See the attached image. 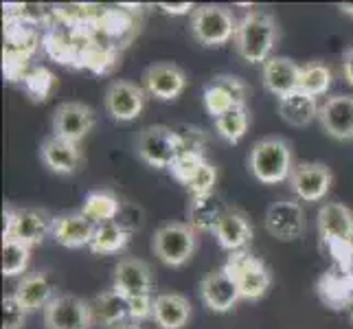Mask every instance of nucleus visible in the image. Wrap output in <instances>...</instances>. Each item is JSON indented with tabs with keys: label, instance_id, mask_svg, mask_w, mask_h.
I'll return each instance as SVG.
<instances>
[{
	"label": "nucleus",
	"instance_id": "f257e3e1",
	"mask_svg": "<svg viewBox=\"0 0 353 329\" xmlns=\"http://www.w3.org/2000/svg\"><path fill=\"white\" fill-rule=\"evenodd\" d=\"M279 22L272 14L265 11H250L237 22L235 31V51L248 64H265L272 57V51L279 42Z\"/></svg>",
	"mask_w": 353,
	"mask_h": 329
},
{
	"label": "nucleus",
	"instance_id": "f03ea898",
	"mask_svg": "<svg viewBox=\"0 0 353 329\" xmlns=\"http://www.w3.org/2000/svg\"><path fill=\"white\" fill-rule=\"evenodd\" d=\"M250 174L263 185H279L294 172V154L290 143L279 137H265L252 145L248 156Z\"/></svg>",
	"mask_w": 353,
	"mask_h": 329
},
{
	"label": "nucleus",
	"instance_id": "7ed1b4c3",
	"mask_svg": "<svg viewBox=\"0 0 353 329\" xmlns=\"http://www.w3.org/2000/svg\"><path fill=\"white\" fill-rule=\"evenodd\" d=\"M224 270L235 281L241 299L246 301H259L268 295L272 283L270 268L265 266L263 259L254 257L248 250L230 252L224 263Z\"/></svg>",
	"mask_w": 353,
	"mask_h": 329
},
{
	"label": "nucleus",
	"instance_id": "20e7f679",
	"mask_svg": "<svg viewBox=\"0 0 353 329\" xmlns=\"http://www.w3.org/2000/svg\"><path fill=\"white\" fill-rule=\"evenodd\" d=\"M198 246L196 230L189 222H169L156 228L152 237V250L158 259L169 268L185 266Z\"/></svg>",
	"mask_w": 353,
	"mask_h": 329
},
{
	"label": "nucleus",
	"instance_id": "39448f33",
	"mask_svg": "<svg viewBox=\"0 0 353 329\" xmlns=\"http://www.w3.org/2000/svg\"><path fill=\"white\" fill-rule=\"evenodd\" d=\"M237 20L222 5H200L191 14V33L202 46H224L235 38Z\"/></svg>",
	"mask_w": 353,
	"mask_h": 329
},
{
	"label": "nucleus",
	"instance_id": "423d86ee",
	"mask_svg": "<svg viewBox=\"0 0 353 329\" xmlns=\"http://www.w3.org/2000/svg\"><path fill=\"white\" fill-rule=\"evenodd\" d=\"M137 150H139V156L150 167L169 169L176 163V158L182 154V141L178 137L176 128L150 126L139 134Z\"/></svg>",
	"mask_w": 353,
	"mask_h": 329
},
{
	"label": "nucleus",
	"instance_id": "0eeeda50",
	"mask_svg": "<svg viewBox=\"0 0 353 329\" xmlns=\"http://www.w3.org/2000/svg\"><path fill=\"white\" fill-rule=\"evenodd\" d=\"M5 230L3 239L11 237L18 239L27 246L42 243L44 237L51 235L53 230V215H48L44 209H5Z\"/></svg>",
	"mask_w": 353,
	"mask_h": 329
},
{
	"label": "nucleus",
	"instance_id": "6e6552de",
	"mask_svg": "<svg viewBox=\"0 0 353 329\" xmlns=\"http://www.w3.org/2000/svg\"><path fill=\"white\" fill-rule=\"evenodd\" d=\"M248 86L235 75H217L202 90V103L213 119L222 117L235 108H246Z\"/></svg>",
	"mask_w": 353,
	"mask_h": 329
},
{
	"label": "nucleus",
	"instance_id": "1a4fd4ad",
	"mask_svg": "<svg viewBox=\"0 0 353 329\" xmlns=\"http://www.w3.org/2000/svg\"><path fill=\"white\" fill-rule=\"evenodd\" d=\"M46 329H90L94 325L90 301L75 295H57L44 308Z\"/></svg>",
	"mask_w": 353,
	"mask_h": 329
},
{
	"label": "nucleus",
	"instance_id": "9d476101",
	"mask_svg": "<svg viewBox=\"0 0 353 329\" xmlns=\"http://www.w3.org/2000/svg\"><path fill=\"white\" fill-rule=\"evenodd\" d=\"M105 110L119 123H130V121L139 119L145 108V90L139 83L128 79L112 81L105 90Z\"/></svg>",
	"mask_w": 353,
	"mask_h": 329
},
{
	"label": "nucleus",
	"instance_id": "9b49d317",
	"mask_svg": "<svg viewBox=\"0 0 353 329\" xmlns=\"http://www.w3.org/2000/svg\"><path fill=\"white\" fill-rule=\"evenodd\" d=\"M334 174L323 163H299L290 176V187L303 202H319L332 189Z\"/></svg>",
	"mask_w": 353,
	"mask_h": 329
},
{
	"label": "nucleus",
	"instance_id": "f8f14e48",
	"mask_svg": "<svg viewBox=\"0 0 353 329\" xmlns=\"http://www.w3.org/2000/svg\"><path fill=\"white\" fill-rule=\"evenodd\" d=\"M51 126H53L55 137L72 141V143H81L94 126V112L90 110V106L81 101L59 103L53 112Z\"/></svg>",
	"mask_w": 353,
	"mask_h": 329
},
{
	"label": "nucleus",
	"instance_id": "ddd939ff",
	"mask_svg": "<svg viewBox=\"0 0 353 329\" xmlns=\"http://www.w3.org/2000/svg\"><path fill=\"white\" fill-rule=\"evenodd\" d=\"M112 288L128 301L137 297H150L154 288L152 268L139 257H123L112 270Z\"/></svg>",
	"mask_w": 353,
	"mask_h": 329
},
{
	"label": "nucleus",
	"instance_id": "4468645a",
	"mask_svg": "<svg viewBox=\"0 0 353 329\" xmlns=\"http://www.w3.org/2000/svg\"><path fill=\"white\" fill-rule=\"evenodd\" d=\"M265 228L272 237L281 241H294L305 233V213L294 200H279L268 206Z\"/></svg>",
	"mask_w": 353,
	"mask_h": 329
},
{
	"label": "nucleus",
	"instance_id": "2eb2a0df",
	"mask_svg": "<svg viewBox=\"0 0 353 329\" xmlns=\"http://www.w3.org/2000/svg\"><path fill=\"white\" fill-rule=\"evenodd\" d=\"M145 92L161 101H174L187 88V75L174 62H156L143 72Z\"/></svg>",
	"mask_w": 353,
	"mask_h": 329
},
{
	"label": "nucleus",
	"instance_id": "dca6fc26",
	"mask_svg": "<svg viewBox=\"0 0 353 329\" xmlns=\"http://www.w3.org/2000/svg\"><path fill=\"white\" fill-rule=\"evenodd\" d=\"M200 299L211 312L226 314L237 306L241 295H239L235 281L230 279V275L224 270V268H220V270H213L202 277Z\"/></svg>",
	"mask_w": 353,
	"mask_h": 329
},
{
	"label": "nucleus",
	"instance_id": "f3484780",
	"mask_svg": "<svg viewBox=\"0 0 353 329\" xmlns=\"http://www.w3.org/2000/svg\"><path fill=\"white\" fill-rule=\"evenodd\" d=\"M319 121L323 130L336 141L353 139V97L351 94H334L321 103Z\"/></svg>",
	"mask_w": 353,
	"mask_h": 329
},
{
	"label": "nucleus",
	"instance_id": "a211bd4d",
	"mask_svg": "<svg viewBox=\"0 0 353 329\" xmlns=\"http://www.w3.org/2000/svg\"><path fill=\"white\" fill-rule=\"evenodd\" d=\"M319 233L327 246L353 239V211L347 204L325 202L319 211Z\"/></svg>",
	"mask_w": 353,
	"mask_h": 329
},
{
	"label": "nucleus",
	"instance_id": "6ab92c4d",
	"mask_svg": "<svg viewBox=\"0 0 353 329\" xmlns=\"http://www.w3.org/2000/svg\"><path fill=\"white\" fill-rule=\"evenodd\" d=\"M213 235L222 250L239 252L246 250V246L252 241V224L243 211L226 209L224 215L220 217V222H217Z\"/></svg>",
	"mask_w": 353,
	"mask_h": 329
},
{
	"label": "nucleus",
	"instance_id": "aec40b11",
	"mask_svg": "<svg viewBox=\"0 0 353 329\" xmlns=\"http://www.w3.org/2000/svg\"><path fill=\"white\" fill-rule=\"evenodd\" d=\"M97 224L79 213H62L53 219V230L51 237L64 248H83L90 246V241L94 237Z\"/></svg>",
	"mask_w": 353,
	"mask_h": 329
},
{
	"label": "nucleus",
	"instance_id": "412c9836",
	"mask_svg": "<svg viewBox=\"0 0 353 329\" xmlns=\"http://www.w3.org/2000/svg\"><path fill=\"white\" fill-rule=\"evenodd\" d=\"M40 156H42V163L51 169L53 174H59V176L75 174L81 165V158H83L79 143L59 139L55 134L42 141Z\"/></svg>",
	"mask_w": 353,
	"mask_h": 329
},
{
	"label": "nucleus",
	"instance_id": "4be33fe9",
	"mask_svg": "<svg viewBox=\"0 0 353 329\" xmlns=\"http://www.w3.org/2000/svg\"><path fill=\"white\" fill-rule=\"evenodd\" d=\"M263 86L265 90H270L276 94L279 99L290 92L299 90V77H301V66L290 57L274 55L270 57L261 68Z\"/></svg>",
	"mask_w": 353,
	"mask_h": 329
},
{
	"label": "nucleus",
	"instance_id": "5701e85b",
	"mask_svg": "<svg viewBox=\"0 0 353 329\" xmlns=\"http://www.w3.org/2000/svg\"><path fill=\"white\" fill-rule=\"evenodd\" d=\"M193 308L187 297L176 292H163L154 297V323L161 329H185L191 321Z\"/></svg>",
	"mask_w": 353,
	"mask_h": 329
},
{
	"label": "nucleus",
	"instance_id": "b1692460",
	"mask_svg": "<svg viewBox=\"0 0 353 329\" xmlns=\"http://www.w3.org/2000/svg\"><path fill=\"white\" fill-rule=\"evenodd\" d=\"M134 5H119V9H101L97 14L94 20V33L97 38H101L103 42L117 46L119 42L128 40L130 42V31H134V20L130 16V11Z\"/></svg>",
	"mask_w": 353,
	"mask_h": 329
},
{
	"label": "nucleus",
	"instance_id": "393cba45",
	"mask_svg": "<svg viewBox=\"0 0 353 329\" xmlns=\"http://www.w3.org/2000/svg\"><path fill=\"white\" fill-rule=\"evenodd\" d=\"M20 306L27 310V314H33L48 306L53 301V283L46 272H31L20 279V283L14 292Z\"/></svg>",
	"mask_w": 353,
	"mask_h": 329
},
{
	"label": "nucleus",
	"instance_id": "a878e982",
	"mask_svg": "<svg viewBox=\"0 0 353 329\" xmlns=\"http://www.w3.org/2000/svg\"><path fill=\"white\" fill-rule=\"evenodd\" d=\"M319 99L303 90H294L279 99V114L292 128H305L319 119Z\"/></svg>",
	"mask_w": 353,
	"mask_h": 329
},
{
	"label": "nucleus",
	"instance_id": "bb28decb",
	"mask_svg": "<svg viewBox=\"0 0 353 329\" xmlns=\"http://www.w3.org/2000/svg\"><path fill=\"white\" fill-rule=\"evenodd\" d=\"M90 310H92L94 325H108L112 329L114 325L130 321V301L114 288L103 290L101 295H97L90 301Z\"/></svg>",
	"mask_w": 353,
	"mask_h": 329
},
{
	"label": "nucleus",
	"instance_id": "cd10ccee",
	"mask_svg": "<svg viewBox=\"0 0 353 329\" xmlns=\"http://www.w3.org/2000/svg\"><path fill=\"white\" fill-rule=\"evenodd\" d=\"M224 206L220 202V198L211 193V196H200V198H191L189 202V224L193 226V230H215L220 217L224 215Z\"/></svg>",
	"mask_w": 353,
	"mask_h": 329
},
{
	"label": "nucleus",
	"instance_id": "c85d7f7f",
	"mask_svg": "<svg viewBox=\"0 0 353 329\" xmlns=\"http://www.w3.org/2000/svg\"><path fill=\"white\" fill-rule=\"evenodd\" d=\"M119 211H121V200L112 191H105V189L90 191L81 204V213L97 226L105 222H114Z\"/></svg>",
	"mask_w": 353,
	"mask_h": 329
},
{
	"label": "nucleus",
	"instance_id": "c756f323",
	"mask_svg": "<svg viewBox=\"0 0 353 329\" xmlns=\"http://www.w3.org/2000/svg\"><path fill=\"white\" fill-rule=\"evenodd\" d=\"M128 241H130V230L114 219V222H105L97 226L94 237L88 248L94 255H112V252L123 250L128 246Z\"/></svg>",
	"mask_w": 353,
	"mask_h": 329
},
{
	"label": "nucleus",
	"instance_id": "7c9ffc66",
	"mask_svg": "<svg viewBox=\"0 0 353 329\" xmlns=\"http://www.w3.org/2000/svg\"><path fill=\"white\" fill-rule=\"evenodd\" d=\"M332 81H334V72L325 62H310L305 66H301L299 90L316 97V99L330 90Z\"/></svg>",
	"mask_w": 353,
	"mask_h": 329
},
{
	"label": "nucleus",
	"instance_id": "2f4dec72",
	"mask_svg": "<svg viewBox=\"0 0 353 329\" xmlns=\"http://www.w3.org/2000/svg\"><path fill=\"white\" fill-rule=\"evenodd\" d=\"M213 121H215L217 134H220L226 143L237 145L243 137H246L248 126H250V114H248V108H235Z\"/></svg>",
	"mask_w": 353,
	"mask_h": 329
},
{
	"label": "nucleus",
	"instance_id": "473e14b6",
	"mask_svg": "<svg viewBox=\"0 0 353 329\" xmlns=\"http://www.w3.org/2000/svg\"><path fill=\"white\" fill-rule=\"evenodd\" d=\"M31 261V246L18 239H3V275L5 277H18L27 272Z\"/></svg>",
	"mask_w": 353,
	"mask_h": 329
},
{
	"label": "nucleus",
	"instance_id": "72a5a7b5",
	"mask_svg": "<svg viewBox=\"0 0 353 329\" xmlns=\"http://www.w3.org/2000/svg\"><path fill=\"white\" fill-rule=\"evenodd\" d=\"M22 83L33 101H46L55 88V75L46 66H33L24 75Z\"/></svg>",
	"mask_w": 353,
	"mask_h": 329
},
{
	"label": "nucleus",
	"instance_id": "f704fd0d",
	"mask_svg": "<svg viewBox=\"0 0 353 329\" xmlns=\"http://www.w3.org/2000/svg\"><path fill=\"white\" fill-rule=\"evenodd\" d=\"M206 163V158L204 154L200 152H182L178 158H176V163L169 167V172H172V176L180 182V185H189V182L198 176V172L204 167Z\"/></svg>",
	"mask_w": 353,
	"mask_h": 329
},
{
	"label": "nucleus",
	"instance_id": "c9c22d12",
	"mask_svg": "<svg viewBox=\"0 0 353 329\" xmlns=\"http://www.w3.org/2000/svg\"><path fill=\"white\" fill-rule=\"evenodd\" d=\"M215 182H217V172H215V167L206 161L204 167L198 172V176L193 178L187 189L191 193V198H200V196H211V193H215Z\"/></svg>",
	"mask_w": 353,
	"mask_h": 329
},
{
	"label": "nucleus",
	"instance_id": "e433bc0d",
	"mask_svg": "<svg viewBox=\"0 0 353 329\" xmlns=\"http://www.w3.org/2000/svg\"><path fill=\"white\" fill-rule=\"evenodd\" d=\"M27 321V310H24L14 295L3 299V329H22Z\"/></svg>",
	"mask_w": 353,
	"mask_h": 329
},
{
	"label": "nucleus",
	"instance_id": "4c0bfd02",
	"mask_svg": "<svg viewBox=\"0 0 353 329\" xmlns=\"http://www.w3.org/2000/svg\"><path fill=\"white\" fill-rule=\"evenodd\" d=\"M178 130V137L182 141V152H200L204 154L206 148V137L204 132L196 126H180Z\"/></svg>",
	"mask_w": 353,
	"mask_h": 329
},
{
	"label": "nucleus",
	"instance_id": "58836bf2",
	"mask_svg": "<svg viewBox=\"0 0 353 329\" xmlns=\"http://www.w3.org/2000/svg\"><path fill=\"white\" fill-rule=\"evenodd\" d=\"M154 316V297H137L130 299V321L141 323L145 319Z\"/></svg>",
	"mask_w": 353,
	"mask_h": 329
},
{
	"label": "nucleus",
	"instance_id": "ea45409f",
	"mask_svg": "<svg viewBox=\"0 0 353 329\" xmlns=\"http://www.w3.org/2000/svg\"><path fill=\"white\" fill-rule=\"evenodd\" d=\"M332 255L336 263L340 266V270L343 272H349V268L353 263V241H343V243H334V246H330Z\"/></svg>",
	"mask_w": 353,
	"mask_h": 329
},
{
	"label": "nucleus",
	"instance_id": "a19ab883",
	"mask_svg": "<svg viewBox=\"0 0 353 329\" xmlns=\"http://www.w3.org/2000/svg\"><path fill=\"white\" fill-rule=\"evenodd\" d=\"M163 9V14H167V16H191L193 11H196V5L193 3H182V5H172V3H161L158 5Z\"/></svg>",
	"mask_w": 353,
	"mask_h": 329
},
{
	"label": "nucleus",
	"instance_id": "79ce46f5",
	"mask_svg": "<svg viewBox=\"0 0 353 329\" xmlns=\"http://www.w3.org/2000/svg\"><path fill=\"white\" fill-rule=\"evenodd\" d=\"M343 77L353 86V44L343 53Z\"/></svg>",
	"mask_w": 353,
	"mask_h": 329
},
{
	"label": "nucleus",
	"instance_id": "37998d69",
	"mask_svg": "<svg viewBox=\"0 0 353 329\" xmlns=\"http://www.w3.org/2000/svg\"><path fill=\"white\" fill-rule=\"evenodd\" d=\"M338 11H340V14L349 16V18H353V3H340L338 5Z\"/></svg>",
	"mask_w": 353,
	"mask_h": 329
},
{
	"label": "nucleus",
	"instance_id": "c03bdc74",
	"mask_svg": "<svg viewBox=\"0 0 353 329\" xmlns=\"http://www.w3.org/2000/svg\"><path fill=\"white\" fill-rule=\"evenodd\" d=\"M112 329H143L139 323H134V321H125V323H121V325H114Z\"/></svg>",
	"mask_w": 353,
	"mask_h": 329
}]
</instances>
